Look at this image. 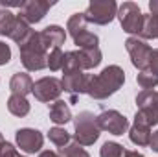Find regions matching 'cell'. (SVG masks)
<instances>
[{"label":"cell","instance_id":"6da1fadb","mask_svg":"<svg viewBox=\"0 0 158 157\" xmlns=\"http://www.w3.org/2000/svg\"><path fill=\"white\" fill-rule=\"evenodd\" d=\"M125 81V72L118 65H110L101 70V74L90 76L88 79V89L86 94L96 98V100H105L112 96Z\"/></svg>","mask_w":158,"mask_h":157},{"label":"cell","instance_id":"7a4b0ae2","mask_svg":"<svg viewBox=\"0 0 158 157\" xmlns=\"http://www.w3.org/2000/svg\"><path fill=\"white\" fill-rule=\"evenodd\" d=\"M20 48V59L22 65L28 70H42L46 67V56L48 50L44 48L40 35L37 32H31V35L24 41L22 44H19Z\"/></svg>","mask_w":158,"mask_h":157},{"label":"cell","instance_id":"3957f363","mask_svg":"<svg viewBox=\"0 0 158 157\" xmlns=\"http://www.w3.org/2000/svg\"><path fill=\"white\" fill-rule=\"evenodd\" d=\"M101 63V52L99 48H86V50H74L66 52L63 59V70L72 72V70H86L94 69Z\"/></svg>","mask_w":158,"mask_h":157},{"label":"cell","instance_id":"277c9868","mask_svg":"<svg viewBox=\"0 0 158 157\" xmlns=\"http://www.w3.org/2000/svg\"><path fill=\"white\" fill-rule=\"evenodd\" d=\"M74 128H76V133H74V139L79 146H90L98 141L99 137V126L96 122V117L88 111H83L79 113L77 117L74 118Z\"/></svg>","mask_w":158,"mask_h":157},{"label":"cell","instance_id":"5b68a950","mask_svg":"<svg viewBox=\"0 0 158 157\" xmlns=\"http://www.w3.org/2000/svg\"><path fill=\"white\" fill-rule=\"evenodd\" d=\"M70 35L74 43L79 46V50H86V48H98V35H94L92 32L86 30V19L83 13H76L68 19V24H66Z\"/></svg>","mask_w":158,"mask_h":157},{"label":"cell","instance_id":"8992f818","mask_svg":"<svg viewBox=\"0 0 158 157\" xmlns=\"http://www.w3.org/2000/svg\"><path fill=\"white\" fill-rule=\"evenodd\" d=\"M86 22H94L99 26H105L114 20L118 15V4L114 0H94L88 4L86 11L83 13Z\"/></svg>","mask_w":158,"mask_h":157},{"label":"cell","instance_id":"52a82bcc","mask_svg":"<svg viewBox=\"0 0 158 157\" xmlns=\"http://www.w3.org/2000/svg\"><path fill=\"white\" fill-rule=\"evenodd\" d=\"M118 19L121 22V28L127 34H138L142 35L143 28V13L134 2H125L123 6L118 7Z\"/></svg>","mask_w":158,"mask_h":157},{"label":"cell","instance_id":"ba28073f","mask_svg":"<svg viewBox=\"0 0 158 157\" xmlns=\"http://www.w3.org/2000/svg\"><path fill=\"white\" fill-rule=\"evenodd\" d=\"M125 48L131 56V61L136 69L140 70H147L149 67V57H151V52L153 48L145 43V41L138 39V37H129L125 41Z\"/></svg>","mask_w":158,"mask_h":157},{"label":"cell","instance_id":"9c48e42d","mask_svg":"<svg viewBox=\"0 0 158 157\" xmlns=\"http://www.w3.org/2000/svg\"><path fill=\"white\" fill-rule=\"evenodd\" d=\"M96 122L99 126V129L109 131L112 135H123L129 128V120L123 117L121 113L110 109V111H103L101 115L96 117Z\"/></svg>","mask_w":158,"mask_h":157},{"label":"cell","instance_id":"30bf717a","mask_svg":"<svg viewBox=\"0 0 158 157\" xmlns=\"http://www.w3.org/2000/svg\"><path fill=\"white\" fill-rule=\"evenodd\" d=\"M52 2H42V0H28L22 2V6L19 7V17L28 22V24H35L44 19V15L48 13V9L52 7Z\"/></svg>","mask_w":158,"mask_h":157},{"label":"cell","instance_id":"8fae6325","mask_svg":"<svg viewBox=\"0 0 158 157\" xmlns=\"http://www.w3.org/2000/svg\"><path fill=\"white\" fill-rule=\"evenodd\" d=\"M31 92L39 102H52L59 98V94L63 92V85L57 78H40L39 81L33 83Z\"/></svg>","mask_w":158,"mask_h":157},{"label":"cell","instance_id":"7c38bea8","mask_svg":"<svg viewBox=\"0 0 158 157\" xmlns=\"http://www.w3.org/2000/svg\"><path fill=\"white\" fill-rule=\"evenodd\" d=\"M17 144L22 152L26 154H35L42 148V142H44V137L42 133L37 129H31V128H22L17 131Z\"/></svg>","mask_w":158,"mask_h":157},{"label":"cell","instance_id":"4fadbf2b","mask_svg":"<svg viewBox=\"0 0 158 157\" xmlns=\"http://www.w3.org/2000/svg\"><path fill=\"white\" fill-rule=\"evenodd\" d=\"M88 79L90 76L83 74L81 70H72V72H64V76L61 79V85L66 92H70L72 96L76 94H81V92H86L88 89Z\"/></svg>","mask_w":158,"mask_h":157},{"label":"cell","instance_id":"5bb4252c","mask_svg":"<svg viewBox=\"0 0 158 157\" xmlns=\"http://www.w3.org/2000/svg\"><path fill=\"white\" fill-rule=\"evenodd\" d=\"M39 35H40V41H42L44 48L48 52L52 48H61V44L66 39V34H64V30L61 26H48L42 32H39Z\"/></svg>","mask_w":158,"mask_h":157},{"label":"cell","instance_id":"9a60e30c","mask_svg":"<svg viewBox=\"0 0 158 157\" xmlns=\"http://www.w3.org/2000/svg\"><path fill=\"white\" fill-rule=\"evenodd\" d=\"M9 89H11L13 94L26 96L28 92L33 91V81H31V78H30L28 74L17 72V74H13V78H11V81H9Z\"/></svg>","mask_w":158,"mask_h":157},{"label":"cell","instance_id":"2e32d148","mask_svg":"<svg viewBox=\"0 0 158 157\" xmlns=\"http://www.w3.org/2000/svg\"><path fill=\"white\" fill-rule=\"evenodd\" d=\"M50 120L55 122V124H66L72 120V113H70V107L66 102L63 100H55L52 105H50Z\"/></svg>","mask_w":158,"mask_h":157},{"label":"cell","instance_id":"e0dca14e","mask_svg":"<svg viewBox=\"0 0 158 157\" xmlns=\"http://www.w3.org/2000/svg\"><path fill=\"white\" fill-rule=\"evenodd\" d=\"M30 35H31L30 24H28V22H24V20L17 15V19H15V22H13L11 30H9V34H7V37H9V39H13L15 43H19V44H22V43L28 39Z\"/></svg>","mask_w":158,"mask_h":157},{"label":"cell","instance_id":"ac0fdd59","mask_svg":"<svg viewBox=\"0 0 158 157\" xmlns=\"http://www.w3.org/2000/svg\"><path fill=\"white\" fill-rule=\"evenodd\" d=\"M7 109L11 115L15 117H26L30 113V104L26 100V96H19V94H11L7 100Z\"/></svg>","mask_w":158,"mask_h":157},{"label":"cell","instance_id":"d6986e66","mask_svg":"<svg viewBox=\"0 0 158 157\" xmlns=\"http://www.w3.org/2000/svg\"><path fill=\"white\" fill-rule=\"evenodd\" d=\"M129 139L138 146H147L151 141V128L142 126V124H134L129 131Z\"/></svg>","mask_w":158,"mask_h":157},{"label":"cell","instance_id":"ffe728a7","mask_svg":"<svg viewBox=\"0 0 158 157\" xmlns=\"http://www.w3.org/2000/svg\"><path fill=\"white\" fill-rule=\"evenodd\" d=\"M136 104L138 107H151V109H156L158 111V92L155 91H142L138 96H136Z\"/></svg>","mask_w":158,"mask_h":157},{"label":"cell","instance_id":"44dd1931","mask_svg":"<svg viewBox=\"0 0 158 157\" xmlns=\"http://www.w3.org/2000/svg\"><path fill=\"white\" fill-rule=\"evenodd\" d=\"M63 59H64V54L61 52V48H52L46 56V67L50 70H63Z\"/></svg>","mask_w":158,"mask_h":157},{"label":"cell","instance_id":"7402d4cb","mask_svg":"<svg viewBox=\"0 0 158 157\" xmlns=\"http://www.w3.org/2000/svg\"><path fill=\"white\" fill-rule=\"evenodd\" d=\"M48 139H50L55 146L64 148V146L68 144V141H70V135H68V131L63 129V128H52L50 133H48Z\"/></svg>","mask_w":158,"mask_h":157},{"label":"cell","instance_id":"603a6c76","mask_svg":"<svg viewBox=\"0 0 158 157\" xmlns=\"http://www.w3.org/2000/svg\"><path fill=\"white\" fill-rule=\"evenodd\" d=\"M136 81H138V85H140L143 91H151V89H155L158 85V76H155V74L149 72V70H142V72L136 76Z\"/></svg>","mask_w":158,"mask_h":157},{"label":"cell","instance_id":"cb8c5ba5","mask_svg":"<svg viewBox=\"0 0 158 157\" xmlns=\"http://www.w3.org/2000/svg\"><path fill=\"white\" fill-rule=\"evenodd\" d=\"M123 154H125V148L118 142H105L99 152L101 157H123Z\"/></svg>","mask_w":158,"mask_h":157},{"label":"cell","instance_id":"d4e9b609","mask_svg":"<svg viewBox=\"0 0 158 157\" xmlns=\"http://www.w3.org/2000/svg\"><path fill=\"white\" fill-rule=\"evenodd\" d=\"M15 19H17V17H15L11 11H7V9L0 11V35H7V34H9V30H11Z\"/></svg>","mask_w":158,"mask_h":157},{"label":"cell","instance_id":"484cf974","mask_svg":"<svg viewBox=\"0 0 158 157\" xmlns=\"http://www.w3.org/2000/svg\"><path fill=\"white\" fill-rule=\"evenodd\" d=\"M61 157H90L79 144H66L61 148Z\"/></svg>","mask_w":158,"mask_h":157},{"label":"cell","instance_id":"4316f807","mask_svg":"<svg viewBox=\"0 0 158 157\" xmlns=\"http://www.w3.org/2000/svg\"><path fill=\"white\" fill-rule=\"evenodd\" d=\"M0 157H22V155L13 148V144L2 142V144H0Z\"/></svg>","mask_w":158,"mask_h":157},{"label":"cell","instance_id":"83f0119b","mask_svg":"<svg viewBox=\"0 0 158 157\" xmlns=\"http://www.w3.org/2000/svg\"><path fill=\"white\" fill-rule=\"evenodd\" d=\"M149 72H153L155 76H158V48L151 52V57H149V67H147Z\"/></svg>","mask_w":158,"mask_h":157},{"label":"cell","instance_id":"f1b7e54d","mask_svg":"<svg viewBox=\"0 0 158 157\" xmlns=\"http://www.w3.org/2000/svg\"><path fill=\"white\" fill-rule=\"evenodd\" d=\"M9 59H11V50L6 43L0 41V65H6Z\"/></svg>","mask_w":158,"mask_h":157},{"label":"cell","instance_id":"f546056e","mask_svg":"<svg viewBox=\"0 0 158 157\" xmlns=\"http://www.w3.org/2000/svg\"><path fill=\"white\" fill-rule=\"evenodd\" d=\"M149 146H151V150L158 152V131L151 133V141H149Z\"/></svg>","mask_w":158,"mask_h":157},{"label":"cell","instance_id":"4dcf8cb0","mask_svg":"<svg viewBox=\"0 0 158 157\" xmlns=\"http://www.w3.org/2000/svg\"><path fill=\"white\" fill-rule=\"evenodd\" d=\"M149 9H151V15H158V0L149 2Z\"/></svg>","mask_w":158,"mask_h":157},{"label":"cell","instance_id":"1f68e13d","mask_svg":"<svg viewBox=\"0 0 158 157\" xmlns=\"http://www.w3.org/2000/svg\"><path fill=\"white\" fill-rule=\"evenodd\" d=\"M123 157H143L140 152H132V150H125V154H123Z\"/></svg>","mask_w":158,"mask_h":157},{"label":"cell","instance_id":"d6a6232c","mask_svg":"<svg viewBox=\"0 0 158 157\" xmlns=\"http://www.w3.org/2000/svg\"><path fill=\"white\" fill-rule=\"evenodd\" d=\"M39 157H61L59 154H55V152H50V150H46V152H40Z\"/></svg>","mask_w":158,"mask_h":157},{"label":"cell","instance_id":"836d02e7","mask_svg":"<svg viewBox=\"0 0 158 157\" xmlns=\"http://www.w3.org/2000/svg\"><path fill=\"white\" fill-rule=\"evenodd\" d=\"M2 142H4V139H2V135H0V144H2Z\"/></svg>","mask_w":158,"mask_h":157}]
</instances>
